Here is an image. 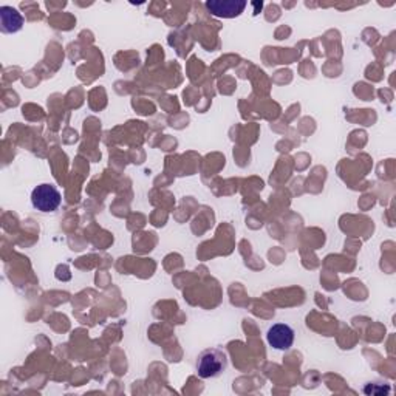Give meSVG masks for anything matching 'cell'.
Listing matches in <instances>:
<instances>
[{"label": "cell", "mask_w": 396, "mask_h": 396, "mask_svg": "<svg viewBox=\"0 0 396 396\" xmlns=\"http://www.w3.org/2000/svg\"><path fill=\"white\" fill-rule=\"evenodd\" d=\"M197 373L202 380H209V377H217L226 372L228 368V356L220 348H208L197 358Z\"/></svg>", "instance_id": "cell-1"}, {"label": "cell", "mask_w": 396, "mask_h": 396, "mask_svg": "<svg viewBox=\"0 0 396 396\" xmlns=\"http://www.w3.org/2000/svg\"><path fill=\"white\" fill-rule=\"evenodd\" d=\"M0 25L4 33H17L24 26L22 14L11 6L0 8Z\"/></svg>", "instance_id": "cell-5"}, {"label": "cell", "mask_w": 396, "mask_h": 396, "mask_svg": "<svg viewBox=\"0 0 396 396\" xmlns=\"http://www.w3.org/2000/svg\"><path fill=\"white\" fill-rule=\"evenodd\" d=\"M61 202H62V195L58 191V187L48 183L39 184L31 194L33 208L43 214L55 212L61 206Z\"/></svg>", "instance_id": "cell-2"}, {"label": "cell", "mask_w": 396, "mask_h": 396, "mask_svg": "<svg viewBox=\"0 0 396 396\" xmlns=\"http://www.w3.org/2000/svg\"><path fill=\"white\" fill-rule=\"evenodd\" d=\"M246 5V2H237V0H209V2H206V8L212 16L224 17V19L240 16Z\"/></svg>", "instance_id": "cell-4"}, {"label": "cell", "mask_w": 396, "mask_h": 396, "mask_svg": "<svg viewBox=\"0 0 396 396\" xmlns=\"http://www.w3.org/2000/svg\"><path fill=\"white\" fill-rule=\"evenodd\" d=\"M294 338V330L290 325H286V323H274L266 331L268 344L276 350H281V352H286V350L293 347Z\"/></svg>", "instance_id": "cell-3"}]
</instances>
